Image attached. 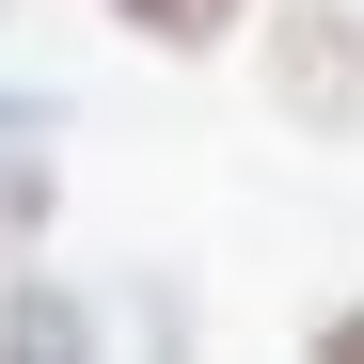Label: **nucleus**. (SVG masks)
I'll list each match as a JSON object with an SVG mask.
<instances>
[{
    "label": "nucleus",
    "mask_w": 364,
    "mask_h": 364,
    "mask_svg": "<svg viewBox=\"0 0 364 364\" xmlns=\"http://www.w3.org/2000/svg\"><path fill=\"white\" fill-rule=\"evenodd\" d=\"M127 32H159V48H206V32H237V0H111Z\"/></svg>",
    "instance_id": "nucleus-4"
},
{
    "label": "nucleus",
    "mask_w": 364,
    "mask_h": 364,
    "mask_svg": "<svg viewBox=\"0 0 364 364\" xmlns=\"http://www.w3.org/2000/svg\"><path fill=\"white\" fill-rule=\"evenodd\" d=\"M95 317H80V301H48V285H16V301H0V348H32V364H64Z\"/></svg>",
    "instance_id": "nucleus-3"
},
{
    "label": "nucleus",
    "mask_w": 364,
    "mask_h": 364,
    "mask_svg": "<svg viewBox=\"0 0 364 364\" xmlns=\"http://www.w3.org/2000/svg\"><path fill=\"white\" fill-rule=\"evenodd\" d=\"M269 95L301 111V127H348V111H364V16H348V0L269 16Z\"/></svg>",
    "instance_id": "nucleus-1"
},
{
    "label": "nucleus",
    "mask_w": 364,
    "mask_h": 364,
    "mask_svg": "<svg viewBox=\"0 0 364 364\" xmlns=\"http://www.w3.org/2000/svg\"><path fill=\"white\" fill-rule=\"evenodd\" d=\"M317 348H333V364H364V301H348V317H317Z\"/></svg>",
    "instance_id": "nucleus-5"
},
{
    "label": "nucleus",
    "mask_w": 364,
    "mask_h": 364,
    "mask_svg": "<svg viewBox=\"0 0 364 364\" xmlns=\"http://www.w3.org/2000/svg\"><path fill=\"white\" fill-rule=\"evenodd\" d=\"M48 237V95H0V254Z\"/></svg>",
    "instance_id": "nucleus-2"
}]
</instances>
